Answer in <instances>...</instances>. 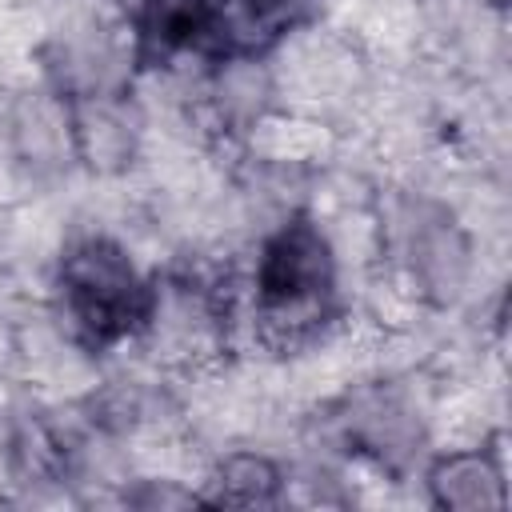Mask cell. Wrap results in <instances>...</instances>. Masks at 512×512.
Wrapping results in <instances>:
<instances>
[{
    "instance_id": "obj_5",
    "label": "cell",
    "mask_w": 512,
    "mask_h": 512,
    "mask_svg": "<svg viewBox=\"0 0 512 512\" xmlns=\"http://www.w3.org/2000/svg\"><path fill=\"white\" fill-rule=\"evenodd\" d=\"M276 488H280V472L272 460L264 456H232L224 460L220 476H216V492H212V504H240V508H252V504H272L276 500Z\"/></svg>"
},
{
    "instance_id": "obj_1",
    "label": "cell",
    "mask_w": 512,
    "mask_h": 512,
    "mask_svg": "<svg viewBox=\"0 0 512 512\" xmlns=\"http://www.w3.org/2000/svg\"><path fill=\"white\" fill-rule=\"evenodd\" d=\"M336 268L332 248L308 220L284 224L260 252L256 264V300L260 320L276 336H300L312 328L332 300Z\"/></svg>"
},
{
    "instance_id": "obj_4",
    "label": "cell",
    "mask_w": 512,
    "mask_h": 512,
    "mask_svg": "<svg viewBox=\"0 0 512 512\" xmlns=\"http://www.w3.org/2000/svg\"><path fill=\"white\" fill-rule=\"evenodd\" d=\"M432 496L440 508H460V512H476V508H496L504 504V488H500V472L488 456L480 452H452L444 460H436L432 476Z\"/></svg>"
},
{
    "instance_id": "obj_6",
    "label": "cell",
    "mask_w": 512,
    "mask_h": 512,
    "mask_svg": "<svg viewBox=\"0 0 512 512\" xmlns=\"http://www.w3.org/2000/svg\"><path fill=\"white\" fill-rule=\"evenodd\" d=\"M308 4L312 0H232V8H220L224 28H228V44L236 36H244V44L272 40V36L288 32L308 12Z\"/></svg>"
},
{
    "instance_id": "obj_3",
    "label": "cell",
    "mask_w": 512,
    "mask_h": 512,
    "mask_svg": "<svg viewBox=\"0 0 512 512\" xmlns=\"http://www.w3.org/2000/svg\"><path fill=\"white\" fill-rule=\"evenodd\" d=\"M144 44L152 52H224L228 28L212 0H148Z\"/></svg>"
},
{
    "instance_id": "obj_2",
    "label": "cell",
    "mask_w": 512,
    "mask_h": 512,
    "mask_svg": "<svg viewBox=\"0 0 512 512\" xmlns=\"http://www.w3.org/2000/svg\"><path fill=\"white\" fill-rule=\"evenodd\" d=\"M60 288L72 320L92 344H112L152 316L148 284L124 256V248L104 236H88L64 256Z\"/></svg>"
}]
</instances>
